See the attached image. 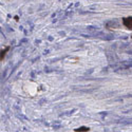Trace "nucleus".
<instances>
[{
	"label": "nucleus",
	"instance_id": "nucleus-1",
	"mask_svg": "<svg viewBox=\"0 0 132 132\" xmlns=\"http://www.w3.org/2000/svg\"><path fill=\"white\" fill-rule=\"evenodd\" d=\"M123 22L125 24V27H127L128 29L132 30V17H126L123 19Z\"/></svg>",
	"mask_w": 132,
	"mask_h": 132
},
{
	"label": "nucleus",
	"instance_id": "nucleus-2",
	"mask_svg": "<svg viewBox=\"0 0 132 132\" xmlns=\"http://www.w3.org/2000/svg\"><path fill=\"white\" fill-rule=\"evenodd\" d=\"M90 129L88 128V127H80V128H77V129H75L76 132H87V131H89Z\"/></svg>",
	"mask_w": 132,
	"mask_h": 132
},
{
	"label": "nucleus",
	"instance_id": "nucleus-3",
	"mask_svg": "<svg viewBox=\"0 0 132 132\" xmlns=\"http://www.w3.org/2000/svg\"><path fill=\"white\" fill-rule=\"evenodd\" d=\"M7 51H9V48H6V49H4V51L2 52V54H1V58H2V59L4 58V55H5V53H6Z\"/></svg>",
	"mask_w": 132,
	"mask_h": 132
}]
</instances>
